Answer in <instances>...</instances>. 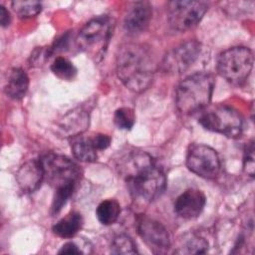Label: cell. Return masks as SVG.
<instances>
[{
    "instance_id": "obj_2",
    "label": "cell",
    "mask_w": 255,
    "mask_h": 255,
    "mask_svg": "<svg viewBox=\"0 0 255 255\" xmlns=\"http://www.w3.org/2000/svg\"><path fill=\"white\" fill-rule=\"evenodd\" d=\"M117 75L130 91L141 93L151 84L155 65L149 51L139 44H126L116 60Z\"/></svg>"
},
{
    "instance_id": "obj_12",
    "label": "cell",
    "mask_w": 255,
    "mask_h": 255,
    "mask_svg": "<svg viewBox=\"0 0 255 255\" xmlns=\"http://www.w3.org/2000/svg\"><path fill=\"white\" fill-rule=\"evenodd\" d=\"M205 203L206 198L201 190L189 188L175 199L174 211L181 218L194 219L201 214Z\"/></svg>"
},
{
    "instance_id": "obj_27",
    "label": "cell",
    "mask_w": 255,
    "mask_h": 255,
    "mask_svg": "<svg viewBox=\"0 0 255 255\" xmlns=\"http://www.w3.org/2000/svg\"><path fill=\"white\" fill-rule=\"evenodd\" d=\"M59 254H82L83 251L75 242H67L65 243L58 252Z\"/></svg>"
},
{
    "instance_id": "obj_26",
    "label": "cell",
    "mask_w": 255,
    "mask_h": 255,
    "mask_svg": "<svg viewBox=\"0 0 255 255\" xmlns=\"http://www.w3.org/2000/svg\"><path fill=\"white\" fill-rule=\"evenodd\" d=\"M92 141L95 145V147L97 148V150H104L106 148H108L111 144V137L108 134H104V133H97L93 136H91Z\"/></svg>"
},
{
    "instance_id": "obj_8",
    "label": "cell",
    "mask_w": 255,
    "mask_h": 255,
    "mask_svg": "<svg viewBox=\"0 0 255 255\" xmlns=\"http://www.w3.org/2000/svg\"><path fill=\"white\" fill-rule=\"evenodd\" d=\"M208 10L203 1L174 0L167 4V19L170 26L178 31H186L196 26Z\"/></svg>"
},
{
    "instance_id": "obj_23",
    "label": "cell",
    "mask_w": 255,
    "mask_h": 255,
    "mask_svg": "<svg viewBox=\"0 0 255 255\" xmlns=\"http://www.w3.org/2000/svg\"><path fill=\"white\" fill-rule=\"evenodd\" d=\"M111 253L113 254H135L136 245L133 240L127 235L116 236L111 244Z\"/></svg>"
},
{
    "instance_id": "obj_20",
    "label": "cell",
    "mask_w": 255,
    "mask_h": 255,
    "mask_svg": "<svg viewBox=\"0 0 255 255\" xmlns=\"http://www.w3.org/2000/svg\"><path fill=\"white\" fill-rule=\"evenodd\" d=\"M121 213V206L115 199H107L102 201L96 210L97 218L103 225L114 224Z\"/></svg>"
},
{
    "instance_id": "obj_17",
    "label": "cell",
    "mask_w": 255,
    "mask_h": 255,
    "mask_svg": "<svg viewBox=\"0 0 255 255\" xmlns=\"http://www.w3.org/2000/svg\"><path fill=\"white\" fill-rule=\"evenodd\" d=\"M83 223L84 220L81 213L73 211L59 220L52 229L53 232L59 237L72 238L80 231Z\"/></svg>"
},
{
    "instance_id": "obj_22",
    "label": "cell",
    "mask_w": 255,
    "mask_h": 255,
    "mask_svg": "<svg viewBox=\"0 0 255 255\" xmlns=\"http://www.w3.org/2000/svg\"><path fill=\"white\" fill-rule=\"evenodd\" d=\"M12 9L20 18H32L37 16L42 10V4L39 1H20L12 2Z\"/></svg>"
},
{
    "instance_id": "obj_11",
    "label": "cell",
    "mask_w": 255,
    "mask_h": 255,
    "mask_svg": "<svg viewBox=\"0 0 255 255\" xmlns=\"http://www.w3.org/2000/svg\"><path fill=\"white\" fill-rule=\"evenodd\" d=\"M137 230L142 240L153 251L161 252L170 247L168 231L160 222L142 217L137 223Z\"/></svg>"
},
{
    "instance_id": "obj_28",
    "label": "cell",
    "mask_w": 255,
    "mask_h": 255,
    "mask_svg": "<svg viewBox=\"0 0 255 255\" xmlns=\"http://www.w3.org/2000/svg\"><path fill=\"white\" fill-rule=\"evenodd\" d=\"M10 14L4 6H0V22L2 27H7L10 24Z\"/></svg>"
},
{
    "instance_id": "obj_10",
    "label": "cell",
    "mask_w": 255,
    "mask_h": 255,
    "mask_svg": "<svg viewBox=\"0 0 255 255\" xmlns=\"http://www.w3.org/2000/svg\"><path fill=\"white\" fill-rule=\"evenodd\" d=\"M201 44L195 40L184 42L169 51L163 61L162 70L170 74H181L188 70L199 58Z\"/></svg>"
},
{
    "instance_id": "obj_1",
    "label": "cell",
    "mask_w": 255,
    "mask_h": 255,
    "mask_svg": "<svg viewBox=\"0 0 255 255\" xmlns=\"http://www.w3.org/2000/svg\"><path fill=\"white\" fill-rule=\"evenodd\" d=\"M122 173L130 195L141 202L156 199L164 190V172L146 152H133L124 160Z\"/></svg>"
},
{
    "instance_id": "obj_18",
    "label": "cell",
    "mask_w": 255,
    "mask_h": 255,
    "mask_svg": "<svg viewBox=\"0 0 255 255\" xmlns=\"http://www.w3.org/2000/svg\"><path fill=\"white\" fill-rule=\"evenodd\" d=\"M71 149L74 156L81 161L93 162L98 158V150L91 137H85L83 135L72 137Z\"/></svg>"
},
{
    "instance_id": "obj_5",
    "label": "cell",
    "mask_w": 255,
    "mask_h": 255,
    "mask_svg": "<svg viewBox=\"0 0 255 255\" xmlns=\"http://www.w3.org/2000/svg\"><path fill=\"white\" fill-rule=\"evenodd\" d=\"M114 30L113 19L99 16L90 20L79 32L76 43L79 49L97 57L105 52Z\"/></svg>"
},
{
    "instance_id": "obj_7",
    "label": "cell",
    "mask_w": 255,
    "mask_h": 255,
    "mask_svg": "<svg viewBox=\"0 0 255 255\" xmlns=\"http://www.w3.org/2000/svg\"><path fill=\"white\" fill-rule=\"evenodd\" d=\"M199 124L206 129L225 136L238 137L243 130L241 115L228 106H216L199 117Z\"/></svg>"
},
{
    "instance_id": "obj_14",
    "label": "cell",
    "mask_w": 255,
    "mask_h": 255,
    "mask_svg": "<svg viewBox=\"0 0 255 255\" xmlns=\"http://www.w3.org/2000/svg\"><path fill=\"white\" fill-rule=\"evenodd\" d=\"M152 16V6L147 1L133 3L126 15L124 26L128 33L135 35L143 32L149 25Z\"/></svg>"
},
{
    "instance_id": "obj_19",
    "label": "cell",
    "mask_w": 255,
    "mask_h": 255,
    "mask_svg": "<svg viewBox=\"0 0 255 255\" xmlns=\"http://www.w3.org/2000/svg\"><path fill=\"white\" fill-rule=\"evenodd\" d=\"M208 251V242L197 234H187L180 240L175 253L178 254H204Z\"/></svg>"
},
{
    "instance_id": "obj_24",
    "label": "cell",
    "mask_w": 255,
    "mask_h": 255,
    "mask_svg": "<svg viewBox=\"0 0 255 255\" xmlns=\"http://www.w3.org/2000/svg\"><path fill=\"white\" fill-rule=\"evenodd\" d=\"M116 126L121 129H130L135 123V115L130 108H120L114 116Z\"/></svg>"
},
{
    "instance_id": "obj_4",
    "label": "cell",
    "mask_w": 255,
    "mask_h": 255,
    "mask_svg": "<svg viewBox=\"0 0 255 255\" xmlns=\"http://www.w3.org/2000/svg\"><path fill=\"white\" fill-rule=\"evenodd\" d=\"M44 180H46L55 190L62 188L76 189L82 171L79 165L72 159L53 152L43 155L40 159Z\"/></svg>"
},
{
    "instance_id": "obj_13",
    "label": "cell",
    "mask_w": 255,
    "mask_h": 255,
    "mask_svg": "<svg viewBox=\"0 0 255 255\" xmlns=\"http://www.w3.org/2000/svg\"><path fill=\"white\" fill-rule=\"evenodd\" d=\"M90 125L89 112L83 108H77L67 113L58 123V132L65 137L81 135Z\"/></svg>"
},
{
    "instance_id": "obj_9",
    "label": "cell",
    "mask_w": 255,
    "mask_h": 255,
    "mask_svg": "<svg viewBox=\"0 0 255 255\" xmlns=\"http://www.w3.org/2000/svg\"><path fill=\"white\" fill-rule=\"evenodd\" d=\"M186 165L191 172L207 179L215 178L221 168L218 153L215 149L205 144H193L190 146L186 156Z\"/></svg>"
},
{
    "instance_id": "obj_6",
    "label": "cell",
    "mask_w": 255,
    "mask_h": 255,
    "mask_svg": "<svg viewBox=\"0 0 255 255\" xmlns=\"http://www.w3.org/2000/svg\"><path fill=\"white\" fill-rule=\"evenodd\" d=\"M254 57L247 47H233L220 54L217 72L226 81L239 84L246 80L253 68Z\"/></svg>"
},
{
    "instance_id": "obj_16",
    "label": "cell",
    "mask_w": 255,
    "mask_h": 255,
    "mask_svg": "<svg viewBox=\"0 0 255 255\" xmlns=\"http://www.w3.org/2000/svg\"><path fill=\"white\" fill-rule=\"evenodd\" d=\"M29 87V77L21 68H13L9 71L4 91L6 95L16 101L24 98Z\"/></svg>"
},
{
    "instance_id": "obj_21",
    "label": "cell",
    "mask_w": 255,
    "mask_h": 255,
    "mask_svg": "<svg viewBox=\"0 0 255 255\" xmlns=\"http://www.w3.org/2000/svg\"><path fill=\"white\" fill-rule=\"evenodd\" d=\"M52 72L61 80L71 81L77 75V68L64 57H57L51 65Z\"/></svg>"
},
{
    "instance_id": "obj_15",
    "label": "cell",
    "mask_w": 255,
    "mask_h": 255,
    "mask_svg": "<svg viewBox=\"0 0 255 255\" xmlns=\"http://www.w3.org/2000/svg\"><path fill=\"white\" fill-rule=\"evenodd\" d=\"M16 180L24 192L31 193L39 188L44 180L43 168L40 160H30L25 162L16 174Z\"/></svg>"
},
{
    "instance_id": "obj_25",
    "label": "cell",
    "mask_w": 255,
    "mask_h": 255,
    "mask_svg": "<svg viewBox=\"0 0 255 255\" xmlns=\"http://www.w3.org/2000/svg\"><path fill=\"white\" fill-rule=\"evenodd\" d=\"M254 140H250L247 142L245 149H244V156H243V169L247 175L250 177L254 176V168H255V161H254Z\"/></svg>"
},
{
    "instance_id": "obj_3",
    "label": "cell",
    "mask_w": 255,
    "mask_h": 255,
    "mask_svg": "<svg viewBox=\"0 0 255 255\" xmlns=\"http://www.w3.org/2000/svg\"><path fill=\"white\" fill-rule=\"evenodd\" d=\"M215 80L205 72L186 77L177 87L175 104L182 114H191L203 110L211 101Z\"/></svg>"
}]
</instances>
